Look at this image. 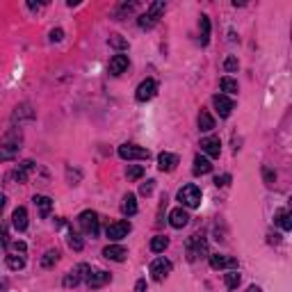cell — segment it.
Returning a JSON list of instances; mask_svg holds the SVG:
<instances>
[{
  "mask_svg": "<svg viewBox=\"0 0 292 292\" xmlns=\"http://www.w3.org/2000/svg\"><path fill=\"white\" fill-rule=\"evenodd\" d=\"M21 130L14 128L9 130L7 135H5L3 139V146H0V160H12L14 155L18 153V149H21Z\"/></svg>",
  "mask_w": 292,
  "mask_h": 292,
  "instance_id": "cell-1",
  "label": "cell"
},
{
  "mask_svg": "<svg viewBox=\"0 0 292 292\" xmlns=\"http://www.w3.org/2000/svg\"><path fill=\"white\" fill-rule=\"evenodd\" d=\"M164 7H167V5H164V3H153V5H151V7H149V12L142 14V16L137 18L139 28H144V30H151V28H153L155 23L160 21V16H162V14H164Z\"/></svg>",
  "mask_w": 292,
  "mask_h": 292,
  "instance_id": "cell-2",
  "label": "cell"
},
{
  "mask_svg": "<svg viewBox=\"0 0 292 292\" xmlns=\"http://www.w3.org/2000/svg\"><path fill=\"white\" fill-rule=\"evenodd\" d=\"M78 224H80V228H82L85 235H91V237L99 235L101 219H99V215H96L94 210H85V212H82V215L78 217Z\"/></svg>",
  "mask_w": 292,
  "mask_h": 292,
  "instance_id": "cell-3",
  "label": "cell"
},
{
  "mask_svg": "<svg viewBox=\"0 0 292 292\" xmlns=\"http://www.w3.org/2000/svg\"><path fill=\"white\" fill-rule=\"evenodd\" d=\"M178 201L185 208H199L201 206V189L197 185H185V187H181V192H178Z\"/></svg>",
  "mask_w": 292,
  "mask_h": 292,
  "instance_id": "cell-4",
  "label": "cell"
},
{
  "mask_svg": "<svg viewBox=\"0 0 292 292\" xmlns=\"http://www.w3.org/2000/svg\"><path fill=\"white\" fill-rule=\"evenodd\" d=\"M119 158H124V160H149L151 153L137 144H121L119 146Z\"/></svg>",
  "mask_w": 292,
  "mask_h": 292,
  "instance_id": "cell-5",
  "label": "cell"
},
{
  "mask_svg": "<svg viewBox=\"0 0 292 292\" xmlns=\"http://www.w3.org/2000/svg\"><path fill=\"white\" fill-rule=\"evenodd\" d=\"M172 274V260H167V258H155L153 262H151V276H153V281H164L167 276Z\"/></svg>",
  "mask_w": 292,
  "mask_h": 292,
  "instance_id": "cell-6",
  "label": "cell"
},
{
  "mask_svg": "<svg viewBox=\"0 0 292 292\" xmlns=\"http://www.w3.org/2000/svg\"><path fill=\"white\" fill-rule=\"evenodd\" d=\"M199 256H201V258L208 256V242L203 240V237L194 235L192 240L187 242V258H189V260H197Z\"/></svg>",
  "mask_w": 292,
  "mask_h": 292,
  "instance_id": "cell-7",
  "label": "cell"
},
{
  "mask_svg": "<svg viewBox=\"0 0 292 292\" xmlns=\"http://www.w3.org/2000/svg\"><path fill=\"white\" fill-rule=\"evenodd\" d=\"M87 272H89V265H85V262H80V265H76L69 274L64 276V288H76L80 281H85Z\"/></svg>",
  "mask_w": 292,
  "mask_h": 292,
  "instance_id": "cell-8",
  "label": "cell"
},
{
  "mask_svg": "<svg viewBox=\"0 0 292 292\" xmlns=\"http://www.w3.org/2000/svg\"><path fill=\"white\" fill-rule=\"evenodd\" d=\"M130 222H114V224H110L108 228H105V235L110 237L112 242H119V240H124L126 235L130 233Z\"/></svg>",
  "mask_w": 292,
  "mask_h": 292,
  "instance_id": "cell-9",
  "label": "cell"
},
{
  "mask_svg": "<svg viewBox=\"0 0 292 292\" xmlns=\"http://www.w3.org/2000/svg\"><path fill=\"white\" fill-rule=\"evenodd\" d=\"M110 279L112 276L108 274V272H103V270H94V272H87V276H85V283L89 285L91 290H96V288H103L105 283H110Z\"/></svg>",
  "mask_w": 292,
  "mask_h": 292,
  "instance_id": "cell-10",
  "label": "cell"
},
{
  "mask_svg": "<svg viewBox=\"0 0 292 292\" xmlns=\"http://www.w3.org/2000/svg\"><path fill=\"white\" fill-rule=\"evenodd\" d=\"M210 267L212 270H237V258L233 256H222V254H212L210 256Z\"/></svg>",
  "mask_w": 292,
  "mask_h": 292,
  "instance_id": "cell-11",
  "label": "cell"
},
{
  "mask_svg": "<svg viewBox=\"0 0 292 292\" xmlns=\"http://www.w3.org/2000/svg\"><path fill=\"white\" fill-rule=\"evenodd\" d=\"M155 91H158V85H155V80H144L142 85L137 87V91H135V99L139 101V103H146V101H151L155 96Z\"/></svg>",
  "mask_w": 292,
  "mask_h": 292,
  "instance_id": "cell-12",
  "label": "cell"
},
{
  "mask_svg": "<svg viewBox=\"0 0 292 292\" xmlns=\"http://www.w3.org/2000/svg\"><path fill=\"white\" fill-rule=\"evenodd\" d=\"M212 103H215V108H217V112H219V116H222V119L231 116L233 108H235V103H233V101L228 99L226 94H217L215 99H212Z\"/></svg>",
  "mask_w": 292,
  "mask_h": 292,
  "instance_id": "cell-13",
  "label": "cell"
},
{
  "mask_svg": "<svg viewBox=\"0 0 292 292\" xmlns=\"http://www.w3.org/2000/svg\"><path fill=\"white\" fill-rule=\"evenodd\" d=\"M201 151L208 155V158H219V153H222V142H219V137L201 139Z\"/></svg>",
  "mask_w": 292,
  "mask_h": 292,
  "instance_id": "cell-14",
  "label": "cell"
},
{
  "mask_svg": "<svg viewBox=\"0 0 292 292\" xmlns=\"http://www.w3.org/2000/svg\"><path fill=\"white\" fill-rule=\"evenodd\" d=\"M126 69H128V55H124V53H119V55H114L110 60V66H108V71H110V76H121Z\"/></svg>",
  "mask_w": 292,
  "mask_h": 292,
  "instance_id": "cell-15",
  "label": "cell"
},
{
  "mask_svg": "<svg viewBox=\"0 0 292 292\" xmlns=\"http://www.w3.org/2000/svg\"><path fill=\"white\" fill-rule=\"evenodd\" d=\"M103 256L108 258V260L124 262L126 256H128V251H126V247H121V245H108V247L103 249Z\"/></svg>",
  "mask_w": 292,
  "mask_h": 292,
  "instance_id": "cell-16",
  "label": "cell"
},
{
  "mask_svg": "<svg viewBox=\"0 0 292 292\" xmlns=\"http://www.w3.org/2000/svg\"><path fill=\"white\" fill-rule=\"evenodd\" d=\"M178 164V155L174 153H160L158 155V169L160 172H174Z\"/></svg>",
  "mask_w": 292,
  "mask_h": 292,
  "instance_id": "cell-17",
  "label": "cell"
},
{
  "mask_svg": "<svg viewBox=\"0 0 292 292\" xmlns=\"http://www.w3.org/2000/svg\"><path fill=\"white\" fill-rule=\"evenodd\" d=\"M187 222H189V215H187V210H183V208H174V210L169 212V224H172L174 228L187 226Z\"/></svg>",
  "mask_w": 292,
  "mask_h": 292,
  "instance_id": "cell-18",
  "label": "cell"
},
{
  "mask_svg": "<svg viewBox=\"0 0 292 292\" xmlns=\"http://www.w3.org/2000/svg\"><path fill=\"white\" fill-rule=\"evenodd\" d=\"M12 224H14V228H16L18 233H23L28 228V210L23 206H18L16 210H14V215H12Z\"/></svg>",
  "mask_w": 292,
  "mask_h": 292,
  "instance_id": "cell-19",
  "label": "cell"
},
{
  "mask_svg": "<svg viewBox=\"0 0 292 292\" xmlns=\"http://www.w3.org/2000/svg\"><path fill=\"white\" fill-rule=\"evenodd\" d=\"M210 172H212L210 160H208L206 155H197V158H194V174H197V176H206V174H210Z\"/></svg>",
  "mask_w": 292,
  "mask_h": 292,
  "instance_id": "cell-20",
  "label": "cell"
},
{
  "mask_svg": "<svg viewBox=\"0 0 292 292\" xmlns=\"http://www.w3.org/2000/svg\"><path fill=\"white\" fill-rule=\"evenodd\" d=\"M121 212H124V215H128V217L137 215V199H135V194H126V197H124Z\"/></svg>",
  "mask_w": 292,
  "mask_h": 292,
  "instance_id": "cell-21",
  "label": "cell"
},
{
  "mask_svg": "<svg viewBox=\"0 0 292 292\" xmlns=\"http://www.w3.org/2000/svg\"><path fill=\"white\" fill-rule=\"evenodd\" d=\"M32 201H35V206L39 208V215H41L43 219L51 215V210H53V201H51L48 197H35Z\"/></svg>",
  "mask_w": 292,
  "mask_h": 292,
  "instance_id": "cell-22",
  "label": "cell"
},
{
  "mask_svg": "<svg viewBox=\"0 0 292 292\" xmlns=\"http://www.w3.org/2000/svg\"><path fill=\"white\" fill-rule=\"evenodd\" d=\"M274 222L279 224L283 231H290V228H292V219H290V210H288V208H281V210L276 212Z\"/></svg>",
  "mask_w": 292,
  "mask_h": 292,
  "instance_id": "cell-23",
  "label": "cell"
},
{
  "mask_svg": "<svg viewBox=\"0 0 292 292\" xmlns=\"http://www.w3.org/2000/svg\"><path fill=\"white\" fill-rule=\"evenodd\" d=\"M32 169H35V162H30V160H28V162L18 164V169L14 172V178H16L18 183H26L28 181V174H30Z\"/></svg>",
  "mask_w": 292,
  "mask_h": 292,
  "instance_id": "cell-24",
  "label": "cell"
},
{
  "mask_svg": "<svg viewBox=\"0 0 292 292\" xmlns=\"http://www.w3.org/2000/svg\"><path fill=\"white\" fill-rule=\"evenodd\" d=\"M199 32H201V46H208L210 41V18L203 14L201 16V23H199Z\"/></svg>",
  "mask_w": 292,
  "mask_h": 292,
  "instance_id": "cell-25",
  "label": "cell"
},
{
  "mask_svg": "<svg viewBox=\"0 0 292 292\" xmlns=\"http://www.w3.org/2000/svg\"><path fill=\"white\" fill-rule=\"evenodd\" d=\"M240 281H242V276L237 274V270H228L226 274H224V283H226L228 290H235L237 285H240Z\"/></svg>",
  "mask_w": 292,
  "mask_h": 292,
  "instance_id": "cell-26",
  "label": "cell"
},
{
  "mask_svg": "<svg viewBox=\"0 0 292 292\" xmlns=\"http://www.w3.org/2000/svg\"><path fill=\"white\" fill-rule=\"evenodd\" d=\"M212 128H215V119H212V116L203 110L201 114H199V130H203V133H210Z\"/></svg>",
  "mask_w": 292,
  "mask_h": 292,
  "instance_id": "cell-27",
  "label": "cell"
},
{
  "mask_svg": "<svg viewBox=\"0 0 292 292\" xmlns=\"http://www.w3.org/2000/svg\"><path fill=\"white\" fill-rule=\"evenodd\" d=\"M7 267L9 270H23V267H26V256L23 254H9L7 256Z\"/></svg>",
  "mask_w": 292,
  "mask_h": 292,
  "instance_id": "cell-28",
  "label": "cell"
},
{
  "mask_svg": "<svg viewBox=\"0 0 292 292\" xmlns=\"http://www.w3.org/2000/svg\"><path fill=\"white\" fill-rule=\"evenodd\" d=\"M167 247H169V240L164 235H158V237L151 240V251H153V254H162Z\"/></svg>",
  "mask_w": 292,
  "mask_h": 292,
  "instance_id": "cell-29",
  "label": "cell"
},
{
  "mask_svg": "<svg viewBox=\"0 0 292 292\" xmlns=\"http://www.w3.org/2000/svg\"><path fill=\"white\" fill-rule=\"evenodd\" d=\"M60 260V251H55V249H51V251H46V254H43V258H41V267H53L55 265V262Z\"/></svg>",
  "mask_w": 292,
  "mask_h": 292,
  "instance_id": "cell-30",
  "label": "cell"
},
{
  "mask_svg": "<svg viewBox=\"0 0 292 292\" xmlns=\"http://www.w3.org/2000/svg\"><path fill=\"white\" fill-rule=\"evenodd\" d=\"M219 85H222V91H226V94H237V80H233V78L224 76Z\"/></svg>",
  "mask_w": 292,
  "mask_h": 292,
  "instance_id": "cell-31",
  "label": "cell"
},
{
  "mask_svg": "<svg viewBox=\"0 0 292 292\" xmlns=\"http://www.w3.org/2000/svg\"><path fill=\"white\" fill-rule=\"evenodd\" d=\"M126 176H128V181H139V178L144 176V167L142 164H130L128 172H126Z\"/></svg>",
  "mask_w": 292,
  "mask_h": 292,
  "instance_id": "cell-32",
  "label": "cell"
},
{
  "mask_svg": "<svg viewBox=\"0 0 292 292\" xmlns=\"http://www.w3.org/2000/svg\"><path fill=\"white\" fill-rule=\"evenodd\" d=\"M69 247H71L73 251H80L82 247H85V242H82V237L78 235V233L71 231V233H69Z\"/></svg>",
  "mask_w": 292,
  "mask_h": 292,
  "instance_id": "cell-33",
  "label": "cell"
},
{
  "mask_svg": "<svg viewBox=\"0 0 292 292\" xmlns=\"http://www.w3.org/2000/svg\"><path fill=\"white\" fill-rule=\"evenodd\" d=\"M135 7H137V3H124L119 9H116V18H121V16H124V14L135 12Z\"/></svg>",
  "mask_w": 292,
  "mask_h": 292,
  "instance_id": "cell-34",
  "label": "cell"
},
{
  "mask_svg": "<svg viewBox=\"0 0 292 292\" xmlns=\"http://www.w3.org/2000/svg\"><path fill=\"white\" fill-rule=\"evenodd\" d=\"M110 46L121 48V51H124V48H128V41H126V39H121L119 35H114V37H110Z\"/></svg>",
  "mask_w": 292,
  "mask_h": 292,
  "instance_id": "cell-35",
  "label": "cell"
},
{
  "mask_svg": "<svg viewBox=\"0 0 292 292\" xmlns=\"http://www.w3.org/2000/svg\"><path fill=\"white\" fill-rule=\"evenodd\" d=\"M0 245H3V247H7V245H9V235H7V226H3V224H0Z\"/></svg>",
  "mask_w": 292,
  "mask_h": 292,
  "instance_id": "cell-36",
  "label": "cell"
},
{
  "mask_svg": "<svg viewBox=\"0 0 292 292\" xmlns=\"http://www.w3.org/2000/svg\"><path fill=\"white\" fill-rule=\"evenodd\" d=\"M228 183H231V176H228V174H224V176H217V178H215V185H217V187H226Z\"/></svg>",
  "mask_w": 292,
  "mask_h": 292,
  "instance_id": "cell-37",
  "label": "cell"
},
{
  "mask_svg": "<svg viewBox=\"0 0 292 292\" xmlns=\"http://www.w3.org/2000/svg\"><path fill=\"white\" fill-rule=\"evenodd\" d=\"M153 187H155V181H146V183L142 185V189H139V192H142L144 197H149V194L153 192Z\"/></svg>",
  "mask_w": 292,
  "mask_h": 292,
  "instance_id": "cell-38",
  "label": "cell"
},
{
  "mask_svg": "<svg viewBox=\"0 0 292 292\" xmlns=\"http://www.w3.org/2000/svg\"><path fill=\"white\" fill-rule=\"evenodd\" d=\"M26 242H12V251L14 254H26Z\"/></svg>",
  "mask_w": 292,
  "mask_h": 292,
  "instance_id": "cell-39",
  "label": "cell"
},
{
  "mask_svg": "<svg viewBox=\"0 0 292 292\" xmlns=\"http://www.w3.org/2000/svg\"><path fill=\"white\" fill-rule=\"evenodd\" d=\"M224 69H226V71H235L237 69V60H235V57H228V60L224 62Z\"/></svg>",
  "mask_w": 292,
  "mask_h": 292,
  "instance_id": "cell-40",
  "label": "cell"
},
{
  "mask_svg": "<svg viewBox=\"0 0 292 292\" xmlns=\"http://www.w3.org/2000/svg\"><path fill=\"white\" fill-rule=\"evenodd\" d=\"M62 37H64V32H62L60 28H57V30H53V32H51V41H62Z\"/></svg>",
  "mask_w": 292,
  "mask_h": 292,
  "instance_id": "cell-41",
  "label": "cell"
},
{
  "mask_svg": "<svg viewBox=\"0 0 292 292\" xmlns=\"http://www.w3.org/2000/svg\"><path fill=\"white\" fill-rule=\"evenodd\" d=\"M144 290H146V281L139 279L137 283H135V292H144Z\"/></svg>",
  "mask_w": 292,
  "mask_h": 292,
  "instance_id": "cell-42",
  "label": "cell"
},
{
  "mask_svg": "<svg viewBox=\"0 0 292 292\" xmlns=\"http://www.w3.org/2000/svg\"><path fill=\"white\" fill-rule=\"evenodd\" d=\"M274 178H276L274 174H272L270 169H265V181H267V185H272V183H274Z\"/></svg>",
  "mask_w": 292,
  "mask_h": 292,
  "instance_id": "cell-43",
  "label": "cell"
},
{
  "mask_svg": "<svg viewBox=\"0 0 292 292\" xmlns=\"http://www.w3.org/2000/svg\"><path fill=\"white\" fill-rule=\"evenodd\" d=\"M5 203H7V199H5V194H0V212H3V208H5Z\"/></svg>",
  "mask_w": 292,
  "mask_h": 292,
  "instance_id": "cell-44",
  "label": "cell"
},
{
  "mask_svg": "<svg viewBox=\"0 0 292 292\" xmlns=\"http://www.w3.org/2000/svg\"><path fill=\"white\" fill-rule=\"evenodd\" d=\"M247 292H262L260 288H258V285H251V288L249 290H247Z\"/></svg>",
  "mask_w": 292,
  "mask_h": 292,
  "instance_id": "cell-45",
  "label": "cell"
}]
</instances>
